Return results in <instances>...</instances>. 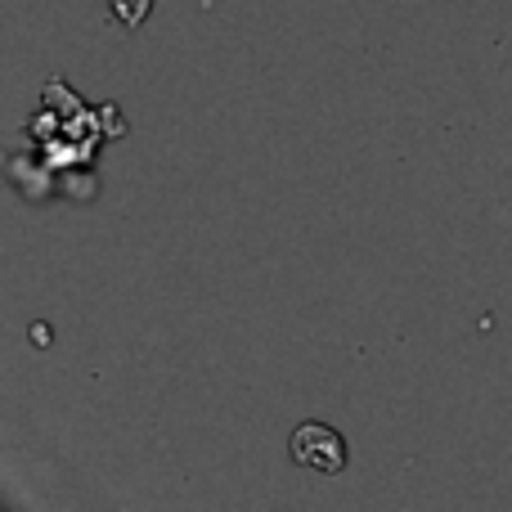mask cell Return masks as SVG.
<instances>
[{"label":"cell","instance_id":"obj_1","mask_svg":"<svg viewBox=\"0 0 512 512\" xmlns=\"http://www.w3.org/2000/svg\"><path fill=\"white\" fill-rule=\"evenodd\" d=\"M292 459L319 477H342L346 472V441L328 423H301L292 432Z\"/></svg>","mask_w":512,"mask_h":512},{"label":"cell","instance_id":"obj_2","mask_svg":"<svg viewBox=\"0 0 512 512\" xmlns=\"http://www.w3.org/2000/svg\"><path fill=\"white\" fill-rule=\"evenodd\" d=\"M108 5H113L117 23H126V27H140V23H144V18H149L153 0H108Z\"/></svg>","mask_w":512,"mask_h":512}]
</instances>
